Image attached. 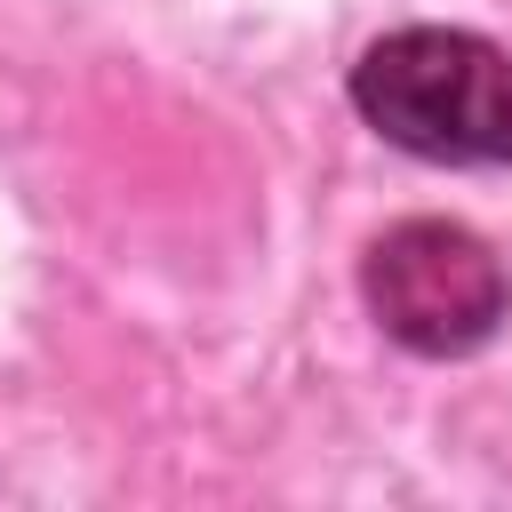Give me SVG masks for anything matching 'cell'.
<instances>
[{
  "mask_svg": "<svg viewBox=\"0 0 512 512\" xmlns=\"http://www.w3.org/2000/svg\"><path fill=\"white\" fill-rule=\"evenodd\" d=\"M368 312L384 320L392 344L424 352V360H456L480 352L504 320V264L480 232L440 224V216H408L368 248Z\"/></svg>",
  "mask_w": 512,
  "mask_h": 512,
  "instance_id": "cell-2",
  "label": "cell"
},
{
  "mask_svg": "<svg viewBox=\"0 0 512 512\" xmlns=\"http://www.w3.org/2000/svg\"><path fill=\"white\" fill-rule=\"evenodd\" d=\"M352 104L376 136H392L416 160L448 168H496L512 160V56L480 32L408 24L384 32L352 64Z\"/></svg>",
  "mask_w": 512,
  "mask_h": 512,
  "instance_id": "cell-1",
  "label": "cell"
}]
</instances>
